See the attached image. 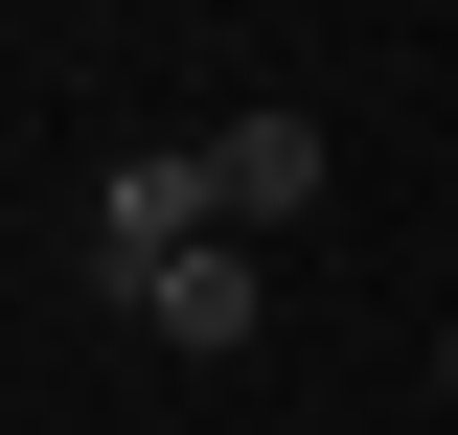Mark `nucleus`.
Masks as SVG:
<instances>
[{
    "label": "nucleus",
    "instance_id": "obj_2",
    "mask_svg": "<svg viewBox=\"0 0 458 435\" xmlns=\"http://www.w3.org/2000/svg\"><path fill=\"white\" fill-rule=\"evenodd\" d=\"M183 252H207V161H114L92 183V275L138 298V275H183Z\"/></svg>",
    "mask_w": 458,
    "mask_h": 435
},
{
    "label": "nucleus",
    "instance_id": "obj_3",
    "mask_svg": "<svg viewBox=\"0 0 458 435\" xmlns=\"http://www.w3.org/2000/svg\"><path fill=\"white\" fill-rule=\"evenodd\" d=\"M138 321H161L183 367H229V344L276 321V252H229V229H207V252H183V275H138Z\"/></svg>",
    "mask_w": 458,
    "mask_h": 435
},
{
    "label": "nucleus",
    "instance_id": "obj_1",
    "mask_svg": "<svg viewBox=\"0 0 458 435\" xmlns=\"http://www.w3.org/2000/svg\"><path fill=\"white\" fill-rule=\"evenodd\" d=\"M321 115H229V138H207V229H229V252H276V229H321Z\"/></svg>",
    "mask_w": 458,
    "mask_h": 435
}]
</instances>
